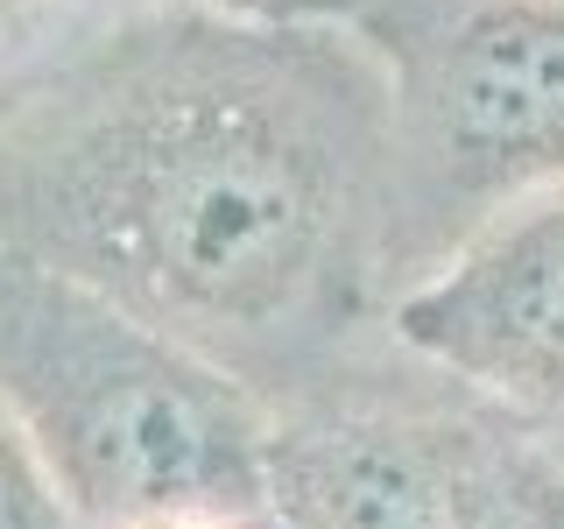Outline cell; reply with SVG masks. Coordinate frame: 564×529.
<instances>
[{"instance_id":"obj_5","label":"cell","mask_w":564,"mask_h":529,"mask_svg":"<svg viewBox=\"0 0 564 529\" xmlns=\"http://www.w3.org/2000/svg\"><path fill=\"white\" fill-rule=\"evenodd\" d=\"M381 332L516 410L564 458V184L395 290Z\"/></svg>"},{"instance_id":"obj_1","label":"cell","mask_w":564,"mask_h":529,"mask_svg":"<svg viewBox=\"0 0 564 529\" xmlns=\"http://www.w3.org/2000/svg\"><path fill=\"white\" fill-rule=\"evenodd\" d=\"M0 247L275 410L388 311V93L352 22L128 0L0 71Z\"/></svg>"},{"instance_id":"obj_3","label":"cell","mask_w":564,"mask_h":529,"mask_svg":"<svg viewBox=\"0 0 564 529\" xmlns=\"http://www.w3.org/2000/svg\"><path fill=\"white\" fill-rule=\"evenodd\" d=\"M269 529H564V458L473 381L367 332L269 410Z\"/></svg>"},{"instance_id":"obj_7","label":"cell","mask_w":564,"mask_h":529,"mask_svg":"<svg viewBox=\"0 0 564 529\" xmlns=\"http://www.w3.org/2000/svg\"><path fill=\"white\" fill-rule=\"evenodd\" d=\"M128 8V0H120ZM198 14H234V22H352L360 0H170Z\"/></svg>"},{"instance_id":"obj_6","label":"cell","mask_w":564,"mask_h":529,"mask_svg":"<svg viewBox=\"0 0 564 529\" xmlns=\"http://www.w3.org/2000/svg\"><path fill=\"white\" fill-rule=\"evenodd\" d=\"M0 529H93L8 410H0Z\"/></svg>"},{"instance_id":"obj_4","label":"cell","mask_w":564,"mask_h":529,"mask_svg":"<svg viewBox=\"0 0 564 529\" xmlns=\"http://www.w3.org/2000/svg\"><path fill=\"white\" fill-rule=\"evenodd\" d=\"M388 93V296L564 184V0H360Z\"/></svg>"},{"instance_id":"obj_2","label":"cell","mask_w":564,"mask_h":529,"mask_svg":"<svg viewBox=\"0 0 564 529\" xmlns=\"http://www.w3.org/2000/svg\"><path fill=\"white\" fill-rule=\"evenodd\" d=\"M0 410L93 529L261 508L269 402L14 247H0Z\"/></svg>"},{"instance_id":"obj_8","label":"cell","mask_w":564,"mask_h":529,"mask_svg":"<svg viewBox=\"0 0 564 529\" xmlns=\"http://www.w3.org/2000/svg\"><path fill=\"white\" fill-rule=\"evenodd\" d=\"M134 529H269L261 508H184V516H149Z\"/></svg>"}]
</instances>
